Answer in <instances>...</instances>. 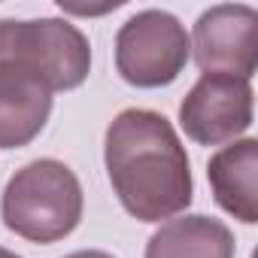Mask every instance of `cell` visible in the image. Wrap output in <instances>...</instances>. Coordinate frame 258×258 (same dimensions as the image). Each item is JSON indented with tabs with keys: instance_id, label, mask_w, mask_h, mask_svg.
<instances>
[{
	"instance_id": "3957f363",
	"label": "cell",
	"mask_w": 258,
	"mask_h": 258,
	"mask_svg": "<svg viewBox=\"0 0 258 258\" xmlns=\"http://www.w3.org/2000/svg\"><path fill=\"white\" fill-rule=\"evenodd\" d=\"M0 64L31 67L52 91H73L91 73V46L67 19H0Z\"/></svg>"
},
{
	"instance_id": "30bf717a",
	"label": "cell",
	"mask_w": 258,
	"mask_h": 258,
	"mask_svg": "<svg viewBox=\"0 0 258 258\" xmlns=\"http://www.w3.org/2000/svg\"><path fill=\"white\" fill-rule=\"evenodd\" d=\"M64 258H112V255L103 252V249H79V252H70Z\"/></svg>"
},
{
	"instance_id": "5b68a950",
	"label": "cell",
	"mask_w": 258,
	"mask_h": 258,
	"mask_svg": "<svg viewBox=\"0 0 258 258\" xmlns=\"http://www.w3.org/2000/svg\"><path fill=\"white\" fill-rule=\"evenodd\" d=\"M185 137L201 146L234 143L252 124V85L228 73H201L179 103Z\"/></svg>"
},
{
	"instance_id": "277c9868",
	"label": "cell",
	"mask_w": 258,
	"mask_h": 258,
	"mask_svg": "<svg viewBox=\"0 0 258 258\" xmlns=\"http://www.w3.org/2000/svg\"><path fill=\"white\" fill-rule=\"evenodd\" d=\"M188 55V34L167 10H143L115 34V70L127 85L137 88H164L176 82Z\"/></svg>"
},
{
	"instance_id": "7a4b0ae2",
	"label": "cell",
	"mask_w": 258,
	"mask_h": 258,
	"mask_svg": "<svg viewBox=\"0 0 258 258\" xmlns=\"http://www.w3.org/2000/svg\"><path fill=\"white\" fill-rule=\"evenodd\" d=\"M82 185L76 173L55 158H40L16 170L0 198L4 225L31 243H58L82 219Z\"/></svg>"
},
{
	"instance_id": "ba28073f",
	"label": "cell",
	"mask_w": 258,
	"mask_h": 258,
	"mask_svg": "<svg viewBox=\"0 0 258 258\" xmlns=\"http://www.w3.org/2000/svg\"><path fill=\"white\" fill-rule=\"evenodd\" d=\"M255 173H258V140L252 137L234 140L231 146L219 149L207 164V179L216 204L243 225L258 222Z\"/></svg>"
},
{
	"instance_id": "8fae6325",
	"label": "cell",
	"mask_w": 258,
	"mask_h": 258,
	"mask_svg": "<svg viewBox=\"0 0 258 258\" xmlns=\"http://www.w3.org/2000/svg\"><path fill=\"white\" fill-rule=\"evenodd\" d=\"M0 258H22V255H16L13 249H4V246H0Z\"/></svg>"
},
{
	"instance_id": "8992f818",
	"label": "cell",
	"mask_w": 258,
	"mask_h": 258,
	"mask_svg": "<svg viewBox=\"0 0 258 258\" xmlns=\"http://www.w3.org/2000/svg\"><path fill=\"white\" fill-rule=\"evenodd\" d=\"M204 73L252 79L258 67V10L249 4H219L201 13L188 37Z\"/></svg>"
},
{
	"instance_id": "6da1fadb",
	"label": "cell",
	"mask_w": 258,
	"mask_h": 258,
	"mask_svg": "<svg viewBox=\"0 0 258 258\" xmlns=\"http://www.w3.org/2000/svg\"><path fill=\"white\" fill-rule=\"evenodd\" d=\"M103 161L118 204L140 222L173 219L191 204L185 146L155 109H121L106 127Z\"/></svg>"
},
{
	"instance_id": "52a82bcc",
	"label": "cell",
	"mask_w": 258,
	"mask_h": 258,
	"mask_svg": "<svg viewBox=\"0 0 258 258\" xmlns=\"http://www.w3.org/2000/svg\"><path fill=\"white\" fill-rule=\"evenodd\" d=\"M49 82L22 64H0V149H22L40 137L52 112Z\"/></svg>"
},
{
	"instance_id": "9c48e42d",
	"label": "cell",
	"mask_w": 258,
	"mask_h": 258,
	"mask_svg": "<svg viewBox=\"0 0 258 258\" xmlns=\"http://www.w3.org/2000/svg\"><path fill=\"white\" fill-rule=\"evenodd\" d=\"M234 252L231 228L201 213L167 219L146 243V258H234Z\"/></svg>"
}]
</instances>
